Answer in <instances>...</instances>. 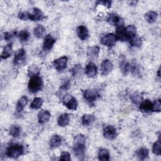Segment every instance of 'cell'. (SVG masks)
Here are the masks:
<instances>
[{
    "instance_id": "d590c367",
    "label": "cell",
    "mask_w": 161,
    "mask_h": 161,
    "mask_svg": "<svg viewBox=\"0 0 161 161\" xmlns=\"http://www.w3.org/2000/svg\"><path fill=\"white\" fill-rule=\"evenodd\" d=\"M17 36L21 42H25L30 38V33L27 30H23L18 33Z\"/></svg>"
},
{
    "instance_id": "cb8c5ba5",
    "label": "cell",
    "mask_w": 161,
    "mask_h": 161,
    "mask_svg": "<svg viewBox=\"0 0 161 161\" xmlns=\"http://www.w3.org/2000/svg\"><path fill=\"white\" fill-rule=\"evenodd\" d=\"M13 53V46L12 43H8L6 44L3 49L1 57L2 59H7L9 58Z\"/></svg>"
},
{
    "instance_id": "ab89813d",
    "label": "cell",
    "mask_w": 161,
    "mask_h": 161,
    "mask_svg": "<svg viewBox=\"0 0 161 161\" xmlns=\"http://www.w3.org/2000/svg\"><path fill=\"white\" fill-rule=\"evenodd\" d=\"M126 31L128 33V35L130 37V40L134 36L136 35V28L135 25H130L126 27Z\"/></svg>"
},
{
    "instance_id": "83f0119b",
    "label": "cell",
    "mask_w": 161,
    "mask_h": 161,
    "mask_svg": "<svg viewBox=\"0 0 161 161\" xmlns=\"http://www.w3.org/2000/svg\"><path fill=\"white\" fill-rule=\"evenodd\" d=\"M82 123L84 126H89L91 125L95 120V117L92 114H84L82 117Z\"/></svg>"
},
{
    "instance_id": "f1b7e54d",
    "label": "cell",
    "mask_w": 161,
    "mask_h": 161,
    "mask_svg": "<svg viewBox=\"0 0 161 161\" xmlns=\"http://www.w3.org/2000/svg\"><path fill=\"white\" fill-rule=\"evenodd\" d=\"M21 128L19 125H13L10 127L9 133V135L13 137L17 138L21 134Z\"/></svg>"
},
{
    "instance_id": "7a4b0ae2",
    "label": "cell",
    "mask_w": 161,
    "mask_h": 161,
    "mask_svg": "<svg viewBox=\"0 0 161 161\" xmlns=\"http://www.w3.org/2000/svg\"><path fill=\"white\" fill-rule=\"evenodd\" d=\"M23 145L18 143H11L8 146L6 150V155L11 158H18L24 153Z\"/></svg>"
},
{
    "instance_id": "5b68a950",
    "label": "cell",
    "mask_w": 161,
    "mask_h": 161,
    "mask_svg": "<svg viewBox=\"0 0 161 161\" xmlns=\"http://www.w3.org/2000/svg\"><path fill=\"white\" fill-rule=\"evenodd\" d=\"M67 62L68 58L66 56H62L54 60L52 62V65L56 70L62 72L67 68Z\"/></svg>"
},
{
    "instance_id": "e0dca14e",
    "label": "cell",
    "mask_w": 161,
    "mask_h": 161,
    "mask_svg": "<svg viewBox=\"0 0 161 161\" xmlns=\"http://www.w3.org/2000/svg\"><path fill=\"white\" fill-rule=\"evenodd\" d=\"M70 87V82L69 80H67L66 82H65L59 88V89L58 90L57 92L56 93L57 96L61 99L62 101L63 100V99L67 96V91L69 90Z\"/></svg>"
},
{
    "instance_id": "ee69618b",
    "label": "cell",
    "mask_w": 161,
    "mask_h": 161,
    "mask_svg": "<svg viewBox=\"0 0 161 161\" xmlns=\"http://www.w3.org/2000/svg\"><path fill=\"white\" fill-rule=\"evenodd\" d=\"M60 160H65V161H70L71 160L70 158V155L69 152H62L60 157H59Z\"/></svg>"
},
{
    "instance_id": "ac0fdd59",
    "label": "cell",
    "mask_w": 161,
    "mask_h": 161,
    "mask_svg": "<svg viewBox=\"0 0 161 161\" xmlns=\"http://www.w3.org/2000/svg\"><path fill=\"white\" fill-rule=\"evenodd\" d=\"M76 33L77 35V36L79 38V39H80L81 40H87L89 36V31L87 30V28L83 26V25H80L79 26L77 29H76Z\"/></svg>"
},
{
    "instance_id": "8992f818",
    "label": "cell",
    "mask_w": 161,
    "mask_h": 161,
    "mask_svg": "<svg viewBox=\"0 0 161 161\" xmlns=\"http://www.w3.org/2000/svg\"><path fill=\"white\" fill-rule=\"evenodd\" d=\"M101 43L109 48L114 47L116 44V39L114 34L113 33H107L103 35L100 39Z\"/></svg>"
},
{
    "instance_id": "d6986e66",
    "label": "cell",
    "mask_w": 161,
    "mask_h": 161,
    "mask_svg": "<svg viewBox=\"0 0 161 161\" xmlns=\"http://www.w3.org/2000/svg\"><path fill=\"white\" fill-rule=\"evenodd\" d=\"M28 101V97L25 96H23L19 99V100L18 101V102L16 103V114H19L22 113L25 107L27 104Z\"/></svg>"
},
{
    "instance_id": "7bdbcfd3",
    "label": "cell",
    "mask_w": 161,
    "mask_h": 161,
    "mask_svg": "<svg viewBox=\"0 0 161 161\" xmlns=\"http://www.w3.org/2000/svg\"><path fill=\"white\" fill-rule=\"evenodd\" d=\"M153 112H160L161 110V102L160 99H157L153 102Z\"/></svg>"
},
{
    "instance_id": "d6a6232c",
    "label": "cell",
    "mask_w": 161,
    "mask_h": 161,
    "mask_svg": "<svg viewBox=\"0 0 161 161\" xmlns=\"http://www.w3.org/2000/svg\"><path fill=\"white\" fill-rule=\"evenodd\" d=\"M43 103V100L41 97H35L30 104V108L33 109H38Z\"/></svg>"
},
{
    "instance_id": "30bf717a",
    "label": "cell",
    "mask_w": 161,
    "mask_h": 161,
    "mask_svg": "<svg viewBox=\"0 0 161 161\" xmlns=\"http://www.w3.org/2000/svg\"><path fill=\"white\" fill-rule=\"evenodd\" d=\"M26 60V51L23 48L18 50L14 56L13 64L14 65H21L25 62Z\"/></svg>"
},
{
    "instance_id": "6da1fadb",
    "label": "cell",
    "mask_w": 161,
    "mask_h": 161,
    "mask_svg": "<svg viewBox=\"0 0 161 161\" xmlns=\"http://www.w3.org/2000/svg\"><path fill=\"white\" fill-rule=\"evenodd\" d=\"M86 136L82 134L75 136L73 141V152L79 160H82L85 156Z\"/></svg>"
},
{
    "instance_id": "7c38bea8",
    "label": "cell",
    "mask_w": 161,
    "mask_h": 161,
    "mask_svg": "<svg viewBox=\"0 0 161 161\" xmlns=\"http://www.w3.org/2000/svg\"><path fill=\"white\" fill-rule=\"evenodd\" d=\"M139 109L140 111L144 113H150L153 112V102L149 99H145L142 101L139 104Z\"/></svg>"
},
{
    "instance_id": "9c48e42d",
    "label": "cell",
    "mask_w": 161,
    "mask_h": 161,
    "mask_svg": "<svg viewBox=\"0 0 161 161\" xmlns=\"http://www.w3.org/2000/svg\"><path fill=\"white\" fill-rule=\"evenodd\" d=\"M106 20L110 25H113V26H116L117 27L123 26L124 24L123 19L116 13L109 14V15L107 16Z\"/></svg>"
},
{
    "instance_id": "d4e9b609",
    "label": "cell",
    "mask_w": 161,
    "mask_h": 161,
    "mask_svg": "<svg viewBox=\"0 0 161 161\" xmlns=\"http://www.w3.org/2000/svg\"><path fill=\"white\" fill-rule=\"evenodd\" d=\"M70 121L69 114L68 113H63L59 116L57 119L58 125L61 127L66 126L69 125Z\"/></svg>"
},
{
    "instance_id": "4fadbf2b",
    "label": "cell",
    "mask_w": 161,
    "mask_h": 161,
    "mask_svg": "<svg viewBox=\"0 0 161 161\" xmlns=\"http://www.w3.org/2000/svg\"><path fill=\"white\" fill-rule=\"evenodd\" d=\"M85 74L89 78H94L97 74L96 65L94 62H89L85 67Z\"/></svg>"
},
{
    "instance_id": "2e32d148",
    "label": "cell",
    "mask_w": 161,
    "mask_h": 161,
    "mask_svg": "<svg viewBox=\"0 0 161 161\" xmlns=\"http://www.w3.org/2000/svg\"><path fill=\"white\" fill-rule=\"evenodd\" d=\"M113 65L111 61L106 59L102 62L101 64L100 70L101 74L103 75H108L113 70Z\"/></svg>"
},
{
    "instance_id": "74e56055",
    "label": "cell",
    "mask_w": 161,
    "mask_h": 161,
    "mask_svg": "<svg viewBox=\"0 0 161 161\" xmlns=\"http://www.w3.org/2000/svg\"><path fill=\"white\" fill-rule=\"evenodd\" d=\"M130 99L134 104H138L143 101V96L141 93L135 92L130 96Z\"/></svg>"
},
{
    "instance_id": "ba28073f",
    "label": "cell",
    "mask_w": 161,
    "mask_h": 161,
    "mask_svg": "<svg viewBox=\"0 0 161 161\" xmlns=\"http://www.w3.org/2000/svg\"><path fill=\"white\" fill-rule=\"evenodd\" d=\"M118 135L116 129L111 125H106L103 128V136L109 140H114Z\"/></svg>"
},
{
    "instance_id": "277c9868",
    "label": "cell",
    "mask_w": 161,
    "mask_h": 161,
    "mask_svg": "<svg viewBox=\"0 0 161 161\" xmlns=\"http://www.w3.org/2000/svg\"><path fill=\"white\" fill-rule=\"evenodd\" d=\"M82 92L84 99L90 106H94L95 104V102L99 97V94L96 90L86 89L82 90Z\"/></svg>"
},
{
    "instance_id": "8d00e7d4",
    "label": "cell",
    "mask_w": 161,
    "mask_h": 161,
    "mask_svg": "<svg viewBox=\"0 0 161 161\" xmlns=\"http://www.w3.org/2000/svg\"><path fill=\"white\" fill-rule=\"evenodd\" d=\"M152 152L156 155H160L161 154V144L160 138L156 141L152 146Z\"/></svg>"
},
{
    "instance_id": "bcb514c9",
    "label": "cell",
    "mask_w": 161,
    "mask_h": 161,
    "mask_svg": "<svg viewBox=\"0 0 161 161\" xmlns=\"http://www.w3.org/2000/svg\"><path fill=\"white\" fill-rule=\"evenodd\" d=\"M160 68L158 69V71H157V76H158V77H160Z\"/></svg>"
},
{
    "instance_id": "f546056e",
    "label": "cell",
    "mask_w": 161,
    "mask_h": 161,
    "mask_svg": "<svg viewBox=\"0 0 161 161\" xmlns=\"http://www.w3.org/2000/svg\"><path fill=\"white\" fill-rule=\"evenodd\" d=\"M157 18V13L153 11H150L145 13V19L149 23H153Z\"/></svg>"
},
{
    "instance_id": "52a82bcc",
    "label": "cell",
    "mask_w": 161,
    "mask_h": 161,
    "mask_svg": "<svg viewBox=\"0 0 161 161\" xmlns=\"http://www.w3.org/2000/svg\"><path fill=\"white\" fill-rule=\"evenodd\" d=\"M115 37L116 40H119L121 42H129L130 37L126 30V27L123 25L118 26L115 31Z\"/></svg>"
},
{
    "instance_id": "5bb4252c",
    "label": "cell",
    "mask_w": 161,
    "mask_h": 161,
    "mask_svg": "<svg viewBox=\"0 0 161 161\" xmlns=\"http://www.w3.org/2000/svg\"><path fill=\"white\" fill-rule=\"evenodd\" d=\"M45 18L43 12L38 8H33L32 13H30V19L33 21H43Z\"/></svg>"
},
{
    "instance_id": "f6af8a7d",
    "label": "cell",
    "mask_w": 161,
    "mask_h": 161,
    "mask_svg": "<svg viewBox=\"0 0 161 161\" xmlns=\"http://www.w3.org/2000/svg\"><path fill=\"white\" fill-rule=\"evenodd\" d=\"M111 3L112 2L111 1H98L96 2V5H99L101 4L108 8H110L111 7Z\"/></svg>"
},
{
    "instance_id": "60d3db41",
    "label": "cell",
    "mask_w": 161,
    "mask_h": 161,
    "mask_svg": "<svg viewBox=\"0 0 161 161\" xmlns=\"http://www.w3.org/2000/svg\"><path fill=\"white\" fill-rule=\"evenodd\" d=\"M16 35H18V33L15 30L11 31L10 32H5L4 33V38L6 41H9L12 40Z\"/></svg>"
},
{
    "instance_id": "ffe728a7",
    "label": "cell",
    "mask_w": 161,
    "mask_h": 161,
    "mask_svg": "<svg viewBox=\"0 0 161 161\" xmlns=\"http://www.w3.org/2000/svg\"><path fill=\"white\" fill-rule=\"evenodd\" d=\"M130 71L135 77H141L140 66L134 60H133L131 63H130Z\"/></svg>"
},
{
    "instance_id": "8fae6325",
    "label": "cell",
    "mask_w": 161,
    "mask_h": 161,
    "mask_svg": "<svg viewBox=\"0 0 161 161\" xmlns=\"http://www.w3.org/2000/svg\"><path fill=\"white\" fill-rule=\"evenodd\" d=\"M64 104L70 110L75 111L77 108V99L72 96H66L62 101Z\"/></svg>"
},
{
    "instance_id": "836d02e7",
    "label": "cell",
    "mask_w": 161,
    "mask_h": 161,
    "mask_svg": "<svg viewBox=\"0 0 161 161\" xmlns=\"http://www.w3.org/2000/svg\"><path fill=\"white\" fill-rule=\"evenodd\" d=\"M129 43L132 47H140L142 45V38L138 35H135L133 37H132L130 40Z\"/></svg>"
},
{
    "instance_id": "4316f807",
    "label": "cell",
    "mask_w": 161,
    "mask_h": 161,
    "mask_svg": "<svg viewBox=\"0 0 161 161\" xmlns=\"http://www.w3.org/2000/svg\"><path fill=\"white\" fill-rule=\"evenodd\" d=\"M119 69L123 75H126L130 72V63L125 59H123L119 62Z\"/></svg>"
},
{
    "instance_id": "4dcf8cb0",
    "label": "cell",
    "mask_w": 161,
    "mask_h": 161,
    "mask_svg": "<svg viewBox=\"0 0 161 161\" xmlns=\"http://www.w3.org/2000/svg\"><path fill=\"white\" fill-rule=\"evenodd\" d=\"M33 33L36 38H41L45 34V28L42 25H38L33 30Z\"/></svg>"
},
{
    "instance_id": "7402d4cb",
    "label": "cell",
    "mask_w": 161,
    "mask_h": 161,
    "mask_svg": "<svg viewBox=\"0 0 161 161\" xmlns=\"http://www.w3.org/2000/svg\"><path fill=\"white\" fill-rule=\"evenodd\" d=\"M51 114L48 110H42L38 114V120L40 123H45L49 121Z\"/></svg>"
},
{
    "instance_id": "e575fe53",
    "label": "cell",
    "mask_w": 161,
    "mask_h": 161,
    "mask_svg": "<svg viewBox=\"0 0 161 161\" xmlns=\"http://www.w3.org/2000/svg\"><path fill=\"white\" fill-rule=\"evenodd\" d=\"M40 74V70L37 65H31L28 68V75L29 77H32L36 75H38Z\"/></svg>"
},
{
    "instance_id": "b9f144b4",
    "label": "cell",
    "mask_w": 161,
    "mask_h": 161,
    "mask_svg": "<svg viewBox=\"0 0 161 161\" xmlns=\"http://www.w3.org/2000/svg\"><path fill=\"white\" fill-rule=\"evenodd\" d=\"M18 18L23 21L30 19V13L26 11H19L18 14Z\"/></svg>"
},
{
    "instance_id": "1f68e13d",
    "label": "cell",
    "mask_w": 161,
    "mask_h": 161,
    "mask_svg": "<svg viewBox=\"0 0 161 161\" xmlns=\"http://www.w3.org/2000/svg\"><path fill=\"white\" fill-rule=\"evenodd\" d=\"M98 159L99 160L106 161L109 160V153L107 149L101 148L99 150L98 152Z\"/></svg>"
},
{
    "instance_id": "f35d334b",
    "label": "cell",
    "mask_w": 161,
    "mask_h": 161,
    "mask_svg": "<svg viewBox=\"0 0 161 161\" xmlns=\"http://www.w3.org/2000/svg\"><path fill=\"white\" fill-rule=\"evenodd\" d=\"M82 72V66L80 64H75L74 66L70 70V72L71 73L72 75L74 77L79 75L81 74Z\"/></svg>"
},
{
    "instance_id": "3957f363",
    "label": "cell",
    "mask_w": 161,
    "mask_h": 161,
    "mask_svg": "<svg viewBox=\"0 0 161 161\" xmlns=\"http://www.w3.org/2000/svg\"><path fill=\"white\" fill-rule=\"evenodd\" d=\"M43 86L42 78L38 75L30 77L28 83V89L31 93H36L42 90Z\"/></svg>"
},
{
    "instance_id": "603a6c76",
    "label": "cell",
    "mask_w": 161,
    "mask_h": 161,
    "mask_svg": "<svg viewBox=\"0 0 161 161\" xmlns=\"http://www.w3.org/2000/svg\"><path fill=\"white\" fill-rule=\"evenodd\" d=\"M62 144V138L58 135H53L49 142V145L50 148L53 149L58 148Z\"/></svg>"
},
{
    "instance_id": "44dd1931",
    "label": "cell",
    "mask_w": 161,
    "mask_h": 161,
    "mask_svg": "<svg viewBox=\"0 0 161 161\" xmlns=\"http://www.w3.org/2000/svg\"><path fill=\"white\" fill-rule=\"evenodd\" d=\"M100 48L98 46H92L87 48V55L90 59H96L99 57Z\"/></svg>"
},
{
    "instance_id": "484cf974",
    "label": "cell",
    "mask_w": 161,
    "mask_h": 161,
    "mask_svg": "<svg viewBox=\"0 0 161 161\" xmlns=\"http://www.w3.org/2000/svg\"><path fill=\"white\" fill-rule=\"evenodd\" d=\"M148 153L149 152L148 149L145 147L140 148L136 151V155L137 156L138 159L141 160H144L147 159L148 157Z\"/></svg>"
},
{
    "instance_id": "9a60e30c",
    "label": "cell",
    "mask_w": 161,
    "mask_h": 161,
    "mask_svg": "<svg viewBox=\"0 0 161 161\" xmlns=\"http://www.w3.org/2000/svg\"><path fill=\"white\" fill-rule=\"evenodd\" d=\"M56 42V38H55L52 35L48 34L46 35L44 38L43 43V49L44 51H49L52 49L53 45Z\"/></svg>"
}]
</instances>
